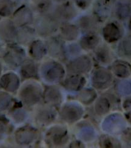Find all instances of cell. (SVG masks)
Segmentation results:
<instances>
[{
	"mask_svg": "<svg viewBox=\"0 0 131 148\" xmlns=\"http://www.w3.org/2000/svg\"><path fill=\"white\" fill-rule=\"evenodd\" d=\"M60 23L52 13L39 14L34 20V29L39 36L49 38L58 31Z\"/></svg>",
	"mask_w": 131,
	"mask_h": 148,
	"instance_id": "1",
	"label": "cell"
},
{
	"mask_svg": "<svg viewBox=\"0 0 131 148\" xmlns=\"http://www.w3.org/2000/svg\"><path fill=\"white\" fill-rule=\"evenodd\" d=\"M92 84L98 90H104L109 88L114 82V75L105 67H99L93 70L91 77Z\"/></svg>",
	"mask_w": 131,
	"mask_h": 148,
	"instance_id": "2",
	"label": "cell"
},
{
	"mask_svg": "<svg viewBox=\"0 0 131 148\" xmlns=\"http://www.w3.org/2000/svg\"><path fill=\"white\" fill-rule=\"evenodd\" d=\"M26 53L24 49L16 45H8L3 54V60L6 65L15 67L21 64L25 60Z\"/></svg>",
	"mask_w": 131,
	"mask_h": 148,
	"instance_id": "3",
	"label": "cell"
},
{
	"mask_svg": "<svg viewBox=\"0 0 131 148\" xmlns=\"http://www.w3.org/2000/svg\"><path fill=\"white\" fill-rule=\"evenodd\" d=\"M42 75L50 83H57L63 78L64 69L60 63L55 61H49L42 66Z\"/></svg>",
	"mask_w": 131,
	"mask_h": 148,
	"instance_id": "4",
	"label": "cell"
},
{
	"mask_svg": "<svg viewBox=\"0 0 131 148\" xmlns=\"http://www.w3.org/2000/svg\"><path fill=\"white\" fill-rule=\"evenodd\" d=\"M92 67L91 58L83 55L72 59L67 65V71L71 75H81L89 72Z\"/></svg>",
	"mask_w": 131,
	"mask_h": 148,
	"instance_id": "5",
	"label": "cell"
},
{
	"mask_svg": "<svg viewBox=\"0 0 131 148\" xmlns=\"http://www.w3.org/2000/svg\"><path fill=\"white\" fill-rule=\"evenodd\" d=\"M60 23H66L74 19L78 12L75 5L69 1L59 4L52 13Z\"/></svg>",
	"mask_w": 131,
	"mask_h": 148,
	"instance_id": "6",
	"label": "cell"
},
{
	"mask_svg": "<svg viewBox=\"0 0 131 148\" xmlns=\"http://www.w3.org/2000/svg\"><path fill=\"white\" fill-rule=\"evenodd\" d=\"M12 16V21L17 27L29 26L34 22L32 9L26 4H23L15 9Z\"/></svg>",
	"mask_w": 131,
	"mask_h": 148,
	"instance_id": "7",
	"label": "cell"
},
{
	"mask_svg": "<svg viewBox=\"0 0 131 148\" xmlns=\"http://www.w3.org/2000/svg\"><path fill=\"white\" fill-rule=\"evenodd\" d=\"M17 26L12 20L6 19L0 22V41L6 44H13L16 40Z\"/></svg>",
	"mask_w": 131,
	"mask_h": 148,
	"instance_id": "8",
	"label": "cell"
},
{
	"mask_svg": "<svg viewBox=\"0 0 131 148\" xmlns=\"http://www.w3.org/2000/svg\"><path fill=\"white\" fill-rule=\"evenodd\" d=\"M47 53L52 58H65V47L63 40L61 37L52 36L46 42Z\"/></svg>",
	"mask_w": 131,
	"mask_h": 148,
	"instance_id": "9",
	"label": "cell"
},
{
	"mask_svg": "<svg viewBox=\"0 0 131 148\" xmlns=\"http://www.w3.org/2000/svg\"><path fill=\"white\" fill-rule=\"evenodd\" d=\"M114 0H97L93 5V14L99 21L106 20L110 16Z\"/></svg>",
	"mask_w": 131,
	"mask_h": 148,
	"instance_id": "10",
	"label": "cell"
},
{
	"mask_svg": "<svg viewBox=\"0 0 131 148\" xmlns=\"http://www.w3.org/2000/svg\"><path fill=\"white\" fill-rule=\"evenodd\" d=\"M104 40L108 43H113L120 40L123 35V29L116 22L107 23L102 29Z\"/></svg>",
	"mask_w": 131,
	"mask_h": 148,
	"instance_id": "11",
	"label": "cell"
},
{
	"mask_svg": "<svg viewBox=\"0 0 131 148\" xmlns=\"http://www.w3.org/2000/svg\"><path fill=\"white\" fill-rule=\"evenodd\" d=\"M98 21L94 15H83L78 20V27L84 34H97L98 30Z\"/></svg>",
	"mask_w": 131,
	"mask_h": 148,
	"instance_id": "12",
	"label": "cell"
},
{
	"mask_svg": "<svg viewBox=\"0 0 131 148\" xmlns=\"http://www.w3.org/2000/svg\"><path fill=\"white\" fill-rule=\"evenodd\" d=\"M93 52L94 57L99 64L107 66L114 62V54L107 45L100 44Z\"/></svg>",
	"mask_w": 131,
	"mask_h": 148,
	"instance_id": "13",
	"label": "cell"
},
{
	"mask_svg": "<svg viewBox=\"0 0 131 148\" xmlns=\"http://www.w3.org/2000/svg\"><path fill=\"white\" fill-rule=\"evenodd\" d=\"M111 72L118 78L125 79L131 75V65L122 60H117L112 63Z\"/></svg>",
	"mask_w": 131,
	"mask_h": 148,
	"instance_id": "14",
	"label": "cell"
},
{
	"mask_svg": "<svg viewBox=\"0 0 131 148\" xmlns=\"http://www.w3.org/2000/svg\"><path fill=\"white\" fill-rule=\"evenodd\" d=\"M110 95H102L97 100L95 104V110L99 116L108 114L113 108L114 98H110Z\"/></svg>",
	"mask_w": 131,
	"mask_h": 148,
	"instance_id": "15",
	"label": "cell"
},
{
	"mask_svg": "<svg viewBox=\"0 0 131 148\" xmlns=\"http://www.w3.org/2000/svg\"><path fill=\"white\" fill-rule=\"evenodd\" d=\"M60 37L62 39L67 41H73L78 38L80 30L78 26L66 23L63 24L60 27Z\"/></svg>",
	"mask_w": 131,
	"mask_h": 148,
	"instance_id": "16",
	"label": "cell"
},
{
	"mask_svg": "<svg viewBox=\"0 0 131 148\" xmlns=\"http://www.w3.org/2000/svg\"><path fill=\"white\" fill-rule=\"evenodd\" d=\"M29 45V54L34 60H41L47 53L46 43L40 40H34Z\"/></svg>",
	"mask_w": 131,
	"mask_h": 148,
	"instance_id": "17",
	"label": "cell"
},
{
	"mask_svg": "<svg viewBox=\"0 0 131 148\" xmlns=\"http://www.w3.org/2000/svg\"><path fill=\"white\" fill-rule=\"evenodd\" d=\"M35 33V29L30 27V26L21 27L18 29L16 40L20 45H30L34 40Z\"/></svg>",
	"mask_w": 131,
	"mask_h": 148,
	"instance_id": "18",
	"label": "cell"
},
{
	"mask_svg": "<svg viewBox=\"0 0 131 148\" xmlns=\"http://www.w3.org/2000/svg\"><path fill=\"white\" fill-rule=\"evenodd\" d=\"M61 112L62 117L67 122H75L79 120L83 114L82 108L74 104L64 106Z\"/></svg>",
	"mask_w": 131,
	"mask_h": 148,
	"instance_id": "19",
	"label": "cell"
},
{
	"mask_svg": "<svg viewBox=\"0 0 131 148\" xmlns=\"http://www.w3.org/2000/svg\"><path fill=\"white\" fill-rule=\"evenodd\" d=\"M86 83L84 77L72 74L63 82V86L68 90L77 91L82 89Z\"/></svg>",
	"mask_w": 131,
	"mask_h": 148,
	"instance_id": "20",
	"label": "cell"
},
{
	"mask_svg": "<svg viewBox=\"0 0 131 148\" xmlns=\"http://www.w3.org/2000/svg\"><path fill=\"white\" fill-rule=\"evenodd\" d=\"M101 39L97 34H84L80 40V46L83 50L94 51L100 45Z\"/></svg>",
	"mask_w": 131,
	"mask_h": 148,
	"instance_id": "21",
	"label": "cell"
},
{
	"mask_svg": "<svg viewBox=\"0 0 131 148\" xmlns=\"http://www.w3.org/2000/svg\"><path fill=\"white\" fill-rule=\"evenodd\" d=\"M49 137L56 145H63L67 140V131L63 127H53L49 134Z\"/></svg>",
	"mask_w": 131,
	"mask_h": 148,
	"instance_id": "22",
	"label": "cell"
},
{
	"mask_svg": "<svg viewBox=\"0 0 131 148\" xmlns=\"http://www.w3.org/2000/svg\"><path fill=\"white\" fill-rule=\"evenodd\" d=\"M30 2L32 10L39 14L50 13L52 8V0H30Z\"/></svg>",
	"mask_w": 131,
	"mask_h": 148,
	"instance_id": "23",
	"label": "cell"
},
{
	"mask_svg": "<svg viewBox=\"0 0 131 148\" xmlns=\"http://www.w3.org/2000/svg\"><path fill=\"white\" fill-rule=\"evenodd\" d=\"M45 98L47 103L52 106L58 105L62 101L61 92L55 87H50L46 89Z\"/></svg>",
	"mask_w": 131,
	"mask_h": 148,
	"instance_id": "24",
	"label": "cell"
},
{
	"mask_svg": "<svg viewBox=\"0 0 131 148\" xmlns=\"http://www.w3.org/2000/svg\"><path fill=\"white\" fill-rule=\"evenodd\" d=\"M15 2L13 0H0V16L7 18L13 15Z\"/></svg>",
	"mask_w": 131,
	"mask_h": 148,
	"instance_id": "25",
	"label": "cell"
},
{
	"mask_svg": "<svg viewBox=\"0 0 131 148\" xmlns=\"http://www.w3.org/2000/svg\"><path fill=\"white\" fill-rule=\"evenodd\" d=\"M21 64V73L23 75H27V77H30L36 76L38 73V67L33 60H24Z\"/></svg>",
	"mask_w": 131,
	"mask_h": 148,
	"instance_id": "26",
	"label": "cell"
},
{
	"mask_svg": "<svg viewBox=\"0 0 131 148\" xmlns=\"http://www.w3.org/2000/svg\"><path fill=\"white\" fill-rule=\"evenodd\" d=\"M115 14L118 19L125 20L131 14V6L126 3H118L115 5Z\"/></svg>",
	"mask_w": 131,
	"mask_h": 148,
	"instance_id": "27",
	"label": "cell"
},
{
	"mask_svg": "<svg viewBox=\"0 0 131 148\" xmlns=\"http://www.w3.org/2000/svg\"><path fill=\"white\" fill-rule=\"evenodd\" d=\"M16 76L12 73L4 74L0 79V86L7 91H12L15 88Z\"/></svg>",
	"mask_w": 131,
	"mask_h": 148,
	"instance_id": "28",
	"label": "cell"
},
{
	"mask_svg": "<svg viewBox=\"0 0 131 148\" xmlns=\"http://www.w3.org/2000/svg\"><path fill=\"white\" fill-rule=\"evenodd\" d=\"M97 98V94L95 90L86 89L83 90L78 95V99L84 104H90L94 101Z\"/></svg>",
	"mask_w": 131,
	"mask_h": 148,
	"instance_id": "29",
	"label": "cell"
},
{
	"mask_svg": "<svg viewBox=\"0 0 131 148\" xmlns=\"http://www.w3.org/2000/svg\"><path fill=\"white\" fill-rule=\"evenodd\" d=\"M118 52L121 56H131V36L122 39L118 46Z\"/></svg>",
	"mask_w": 131,
	"mask_h": 148,
	"instance_id": "30",
	"label": "cell"
},
{
	"mask_svg": "<svg viewBox=\"0 0 131 148\" xmlns=\"http://www.w3.org/2000/svg\"><path fill=\"white\" fill-rule=\"evenodd\" d=\"M115 90L117 93L123 95L131 94V80H121L116 84Z\"/></svg>",
	"mask_w": 131,
	"mask_h": 148,
	"instance_id": "31",
	"label": "cell"
},
{
	"mask_svg": "<svg viewBox=\"0 0 131 148\" xmlns=\"http://www.w3.org/2000/svg\"><path fill=\"white\" fill-rule=\"evenodd\" d=\"M81 51L82 48L80 45L72 43L65 47V58H71V60L79 56Z\"/></svg>",
	"mask_w": 131,
	"mask_h": 148,
	"instance_id": "32",
	"label": "cell"
},
{
	"mask_svg": "<svg viewBox=\"0 0 131 148\" xmlns=\"http://www.w3.org/2000/svg\"><path fill=\"white\" fill-rule=\"evenodd\" d=\"M40 114L41 122L49 123L52 122L55 118V112L52 108H45L43 109Z\"/></svg>",
	"mask_w": 131,
	"mask_h": 148,
	"instance_id": "33",
	"label": "cell"
},
{
	"mask_svg": "<svg viewBox=\"0 0 131 148\" xmlns=\"http://www.w3.org/2000/svg\"><path fill=\"white\" fill-rule=\"evenodd\" d=\"M10 102V96L4 92L0 91V111L7 109Z\"/></svg>",
	"mask_w": 131,
	"mask_h": 148,
	"instance_id": "34",
	"label": "cell"
},
{
	"mask_svg": "<svg viewBox=\"0 0 131 148\" xmlns=\"http://www.w3.org/2000/svg\"><path fill=\"white\" fill-rule=\"evenodd\" d=\"M116 141L117 140H115L113 137H110L109 136H104L101 138L100 142L102 143L101 145L103 147H112L117 145L115 144Z\"/></svg>",
	"mask_w": 131,
	"mask_h": 148,
	"instance_id": "35",
	"label": "cell"
},
{
	"mask_svg": "<svg viewBox=\"0 0 131 148\" xmlns=\"http://www.w3.org/2000/svg\"><path fill=\"white\" fill-rule=\"evenodd\" d=\"M74 4L78 9L85 10L91 5L93 0H73Z\"/></svg>",
	"mask_w": 131,
	"mask_h": 148,
	"instance_id": "36",
	"label": "cell"
},
{
	"mask_svg": "<svg viewBox=\"0 0 131 148\" xmlns=\"http://www.w3.org/2000/svg\"><path fill=\"white\" fill-rule=\"evenodd\" d=\"M6 131V121L3 116L0 115V138H1Z\"/></svg>",
	"mask_w": 131,
	"mask_h": 148,
	"instance_id": "37",
	"label": "cell"
},
{
	"mask_svg": "<svg viewBox=\"0 0 131 148\" xmlns=\"http://www.w3.org/2000/svg\"><path fill=\"white\" fill-rule=\"evenodd\" d=\"M122 138L125 142L131 143V128H128L123 132Z\"/></svg>",
	"mask_w": 131,
	"mask_h": 148,
	"instance_id": "38",
	"label": "cell"
},
{
	"mask_svg": "<svg viewBox=\"0 0 131 148\" xmlns=\"http://www.w3.org/2000/svg\"><path fill=\"white\" fill-rule=\"evenodd\" d=\"M123 108L126 110H128L131 108V97H129L126 98L124 101Z\"/></svg>",
	"mask_w": 131,
	"mask_h": 148,
	"instance_id": "39",
	"label": "cell"
},
{
	"mask_svg": "<svg viewBox=\"0 0 131 148\" xmlns=\"http://www.w3.org/2000/svg\"><path fill=\"white\" fill-rule=\"evenodd\" d=\"M52 1L55 2V3H58V4H61V3H64L66 1H67V0H52Z\"/></svg>",
	"mask_w": 131,
	"mask_h": 148,
	"instance_id": "40",
	"label": "cell"
},
{
	"mask_svg": "<svg viewBox=\"0 0 131 148\" xmlns=\"http://www.w3.org/2000/svg\"><path fill=\"white\" fill-rule=\"evenodd\" d=\"M128 120H129V121L131 123V111L129 113V115H128Z\"/></svg>",
	"mask_w": 131,
	"mask_h": 148,
	"instance_id": "41",
	"label": "cell"
},
{
	"mask_svg": "<svg viewBox=\"0 0 131 148\" xmlns=\"http://www.w3.org/2000/svg\"><path fill=\"white\" fill-rule=\"evenodd\" d=\"M15 2H23L24 1H26V0H13Z\"/></svg>",
	"mask_w": 131,
	"mask_h": 148,
	"instance_id": "42",
	"label": "cell"
},
{
	"mask_svg": "<svg viewBox=\"0 0 131 148\" xmlns=\"http://www.w3.org/2000/svg\"><path fill=\"white\" fill-rule=\"evenodd\" d=\"M129 28L130 30L131 31V19L130 20L129 23Z\"/></svg>",
	"mask_w": 131,
	"mask_h": 148,
	"instance_id": "43",
	"label": "cell"
},
{
	"mask_svg": "<svg viewBox=\"0 0 131 148\" xmlns=\"http://www.w3.org/2000/svg\"><path fill=\"white\" fill-rule=\"evenodd\" d=\"M1 71H2V64H1V62H0V74H1Z\"/></svg>",
	"mask_w": 131,
	"mask_h": 148,
	"instance_id": "44",
	"label": "cell"
},
{
	"mask_svg": "<svg viewBox=\"0 0 131 148\" xmlns=\"http://www.w3.org/2000/svg\"><path fill=\"white\" fill-rule=\"evenodd\" d=\"M2 51V45L1 44V42H0V52Z\"/></svg>",
	"mask_w": 131,
	"mask_h": 148,
	"instance_id": "45",
	"label": "cell"
}]
</instances>
